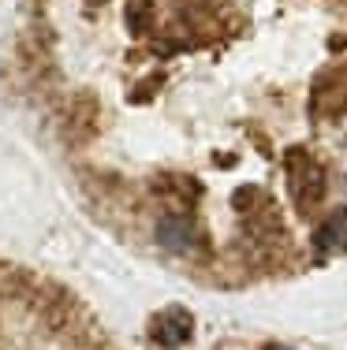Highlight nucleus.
Listing matches in <instances>:
<instances>
[{
    "mask_svg": "<svg viewBox=\"0 0 347 350\" xmlns=\"http://www.w3.org/2000/svg\"><path fill=\"white\" fill-rule=\"evenodd\" d=\"M191 317H187L183 310H168V313H161V321H157V343H164V347H179V343H187L191 339Z\"/></svg>",
    "mask_w": 347,
    "mask_h": 350,
    "instance_id": "nucleus-2",
    "label": "nucleus"
},
{
    "mask_svg": "<svg viewBox=\"0 0 347 350\" xmlns=\"http://www.w3.org/2000/svg\"><path fill=\"white\" fill-rule=\"evenodd\" d=\"M347 246V209H336L333 216H325L318 228V250L321 254H333V250Z\"/></svg>",
    "mask_w": 347,
    "mask_h": 350,
    "instance_id": "nucleus-3",
    "label": "nucleus"
},
{
    "mask_svg": "<svg viewBox=\"0 0 347 350\" xmlns=\"http://www.w3.org/2000/svg\"><path fill=\"white\" fill-rule=\"evenodd\" d=\"M157 243L168 250V254H191L198 243V231L187 216H164L157 224Z\"/></svg>",
    "mask_w": 347,
    "mask_h": 350,
    "instance_id": "nucleus-1",
    "label": "nucleus"
},
{
    "mask_svg": "<svg viewBox=\"0 0 347 350\" xmlns=\"http://www.w3.org/2000/svg\"><path fill=\"white\" fill-rule=\"evenodd\" d=\"M269 350H292V347H269Z\"/></svg>",
    "mask_w": 347,
    "mask_h": 350,
    "instance_id": "nucleus-4",
    "label": "nucleus"
}]
</instances>
